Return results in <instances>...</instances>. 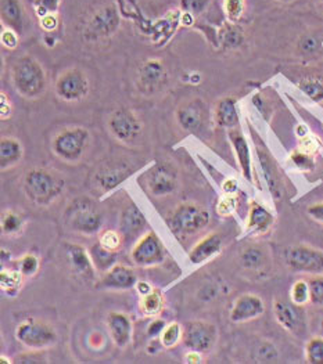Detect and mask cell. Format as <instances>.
<instances>
[{
    "mask_svg": "<svg viewBox=\"0 0 323 364\" xmlns=\"http://www.w3.org/2000/svg\"><path fill=\"white\" fill-rule=\"evenodd\" d=\"M14 90L27 100H38L48 90V75L43 65L32 55H23L10 68Z\"/></svg>",
    "mask_w": 323,
    "mask_h": 364,
    "instance_id": "obj_1",
    "label": "cell"
},
{
    "mask_svg": "<svg viewBox=\"0 0 323 364\" xmlns=\"http://www.w3.org/2000/svg\"><path fill=\"white\" fill-rule=\"evenodd\" d=\"M23 188L33 204L48 207L61 196L64 182L45 168H33L24 175Z\"/></svg>",
    "mask_w": 323,
    "mask_h": 364,
    "instance_id": "obj_2",
    "label": "cell"
},
{
    "mask_svg": "<svg viewBox=\"0 0 323 364\" xmlns=\"http://www.w3.org/2000/svg\"><path fill=\"white\" fill-rule=\"evenodd\" d=\"M90 146V132L83 127L60 130L52 139V153L63 162L78 164Z\"/></svg>",
    "mask_w": 323,
    "mask_h": 364,
    "instance_id": "obj_3",
    "label": "cell"
},
{
    "mask_svg": "<svg viewBox=\"0 0 323 364\" xmlns=\"http://www.w3.org/2000/svg\"><path fill=\"white\" fill-rule=\"evenodd\" d=\"M54 92L61 102L67 105H77L88 97L90 92V82L83 70L71 67L57 77Z\"/></svg>",
    "mask_w": 323,
    "mask_h": 364,
    "instance_id": "obj_4",
    "label": "cell"
},
{
    "mask_svg": "<svg viewBox=\"0 0 323 364\" xmlns=\"http://www.w3.org/2000/svg\"><path fill=\"white\" fill-rule=\"evenodd\" d=\"M208 223L210 213L194 203L181 204L168 219L171 230L179 235H197L204 230Z\"/></svg>",
    "mask_w": 323,
    "mask_h": 364,
    "instance_id": "obj_5",
    "label": "cell"
},
{
    "mask_svg": "<svg viewBox=\"0 0 323 364\" xmlns=\"http://www.w3.org/2000/svg\"><path fill=\"white\" fill-rule=\"evenodd\" d=\"M16 338L31 350H43L55 345L57 333L46 321L27 318L17 326Z\"/></svg>",
    "mask_w": 323,
    "mask_h": 364,
    "instance_id": "obj_6",
    "label": "cell"
},
{
    "mask_svg": "<svg viewBox=\"0 0 323 364\" xmlns=\"http://www.w3.org/2000/svg\"><path fill=\"white\" fill-rule=\"evenodd\" d=\"M120 26L121 17L118 10L111 4L103 6L88 17L83 26V38L89 42L107 39L117 33Z\"/></svg>",
    "mask_w": 323,
    "mask_h": 364,
    "instance_id": "obj_7",
    "label": "cell"
},
{
    "mask_svg": "<svg viewBox=\"0 0 323 364\" xmlns=\"http://www.w3.org/2000/svg\"><path fill=\"white\" fill-rule=\"evenodd\" d=\"M107 129L117 141L129 146L139 139L143 124L131 108L121 107L110 114Z\"/></svg>",
    "mask_w": 323,
    "mask_h": 364,
    "instance_id": "obj_8",
    "label": "cell"
},
{
    "mask_svg": "<svg viewBox=\"0 0 323 364\" xmlns=\"http://www.w3.org/2000/svg\"><path fill=\"white\" fill-rule=\"evenodd\" d=\"M175 119L185 132L201 134L210 122V108L201 99H190L176 108Z\"/></svg>",
    "mask_w": 323,
    "mask_h": 364,
    "instance_id": "obj_9",
    "label": "cell"
},
{
    "mask_svg": "<svg viewBox=\"0 0 323 364\" xmlns=\"http://www.w3.org/2000/svg\"><path fill=\"white\" fill-rule=\"evenodd\" d=\"M287 267L296 273L323 274V251L308 245H293L285 251Z\"/></svg>",
    "mask_w": 323,
    "mask_h": 364,
    "instance_id": "obj_10",
    "label": "cell"
},
{
    "mask_svg": "<svg viewBox=\"0 0 323 364\" xmlns=\"http://www.w3.org/2000/svg\"><path fill=\"white\" fill-rule=\"evenodd\" d=\"M218 341V328L216 324L197 320L190 321L184 333V343L190 350L206 353L214 349Z\"/></svg>",
    "mask_w": 323,
    "mask_h": 364,
    "instance_id": "obj_11",
    "label": "cell"
},
{
    "mask_svg": "<svg viewBox=\"0 0 323 364\" xmlns=\"http://www.w3.org/2000/svg\"><path fill=\"white\" fill-rule=\"evenodd\" d=\"M137 87L146 96L162 92L168 82V71L160 60H146L137 71Z\"/></svg>",
    "mask_w": 323,
    "mask_h": 364,
    "instance_id": "obj_12",
    "label": "cell"
},
{
    "mask_svg": "<svg viewBox=\"0 0 323 364\" xmlns=\"http://www.w3.org/2000/svg\"><path fill=\"white\" fill-rule=\"evenodd\" d=\"M68 225L77 233L85 235H97L103 226V216L89 200L77 203L70 213Z\"/></svg>",
    "mask_w": 323,
    "mask_h": 364,
    "instance_id": "obj_13",
    "label": "cell"
},
{
    "mask_svg": "<svg viewBox=\"0 0 323 364\" xmlns=\"http://www.w3.org/2000/svg\"><path fill=\"white\" fill-rule=\"evenodd\" d=\"M131 258L136 266L153 267L165 259V248L160 237L154 232L143 235L132 248Z\"/></svg>",
    "mask_w": 323,
    "mask_h": 364,
    "instance_id": "obj_14",
    "label": "cell"
},
{
    "mask_svg": "<svg viewBox=\"0 0 323 364\" xmlns=\"http://www.w3.org/2000/svg\"><path fill=\"white\" fill-rule=\"evenodd\" d=\"M273 314L279 326L286 331L295 336H300L304 331V327H305L304 314L301 311V306H298L296 304L286 302L283 299H275Z\"/></svg>",
    "mask_w": 323,
    "mask_h": 364,
    "instance_id": "obj_15",
    "label": "cell"
},
{
    "mask_svg": "<svg viewBox=\"0 0 323 364\" xmlns=\"http://www.w3.org/2000/svg\"><path fill=\"white\" fill-rule=\"evenodd\" d=\"M265 312L264 301L254 294H243L232 305L229 318L235 324L251 321Z\"/></svg>",
    "mask_w": 323,
    "mask_h": 364,
    "instance_id": "obj_16",
    "label": "cell"
},
{
    "mask_svg": "<svg viewBox=\"0 0 323 364\" xmlns=\"http://www.w3.org/2000/svg\"><path fill=\"white\" fill-rule=\"evenodd\" d=\"M147 186L153 196L156 197H165L176 191L178 188V179L176 173L172 166L166 164L156 165L147 178Z\"/></svg>",
    "mask_w": 323,
    "mask_h": 364,
    "instance_id": "obj_17",
    "label": "cell"
},
{
    "mask_svg": "<svg viewBox=\"0 0 323 364\" xmlns=\"http://www.w3.org/2000/svg\"><path fill=\"white\" fill-rule=\"evenodd\" d=\"M129 175H132V169L129 168V165L124 162H107L96 171L95 183L102 191H111L124 182Z\"/></svg>",
    "mask_w": 323,
    "mask_h": 364,
    "instance_id": "obj_18",
    "label": "cell"
},
{
    "mask_svg": "<svg viewBox=\"0 0 323 364\" xmlns=\"http://www.w3.org/2000/svg\"><path fill=\"white\" fill-rule=\"evenodd\" d=\"M65 254L71 269L86 282L96 279V266L86 248L81 244H65Z\"/></svg>",
    "mask_w": 323,
    "mask_h": 364,
    "instance_id": "obj_19",
    "label": "cell"
},
{
    "mask_svg": "<svg viewBox=\"0 0 323 364\" xmlns=\"http://www.w3.org/2000/svg\"><path fill=\"white\" fill-rule=\"evenodd\" d=\"M135 284L136 274L134 269L125 264H114L96 283V287L102 289L127 291V289H131Z\"/></svg>",
    "mask_w": 323,
    "mask_h": 364,
    "instance_id": "obj_20",
    "label": "cell"
},
{
    "mask_svg": "<svg viewBox=\"0 0 323 364\" xmlns=\"http://www.w3.org/2000/svg\"><path fill=\"white\" fill-rule=\"evenodd\" d=\"M107 328L110 337L118 348H127L131 343L134 323L129 314L122 312L108 313Z\"/></svg>",
    "mask_w": 323,
    "mask_h": 364,
    "instance_id": "obj_21",
    "label": "cell"
},
{
    "mask_svg": "<svg viewBox=\"0 0 323 364\" xmlns=\"http://www.w3.org/2000/svg\"><path fill=\"white\" fill-rule=\"evenodd\" d=\"M1 26L14 29L20 35L26 26V7L21 0H0Z\"/></svg>",
    "mask_w": 323,
    "mask_h": 364,
    "instance_id": "obj_22",
    "label": "cell"
},
{
    "mask_svg": "<svg viewBox=\"0 0 323 364\" xmlns=\"http://www.w3.org/2000/svg\"><path fill=\"white\" fill-rule=\"evenodd\" d=\"M223 247V240L222 235L218 233H211V235L201 238L189 252V259L193 264H201L207 260L213 259L218 254H221Z\"/></svg>",
    "mask_w": 323,
    "mask_h": 364,
    "instance_id": "obj_23",
    "label": "cell"
},
{
    "mask_svg": "<svg viewBox=\"0 0 323 364\" xmlns=\"http://www.w3.org/2000/svg\"><path fill=\"white\" fill-rule=\"evenodd\" d=\"M275 223V216L268 209L257 201L250 203L247 218V233L251 235H263L270 232Z\"/></svg>",
    "mask_w": 323,
    "mask_h": 364,
    "instance_id": "obj_24",
    "label": "cell"
},
{
    "mask_svg": "<svg viewBox=\"0 0 323 364\" xmlns=\"http://www.w3.org/2000/svg\"><path fill=\"white\" fill-rule=\"evenodd\" d=\"M24 156L23 143L11 136H3L0 140V166L1 171L13 169Z\"/></svg>",
    "mask_w": 323,
    "mask_h": 364,
    "instance_id": "obj_25",
    "label": "cell"
},
{
    "mask_svg": "<svg viewBox=\"0 0 323 364\" xmlns=\"http://www.w3.org/2000/svg\"><path fill=\"white\" fill-rule=\"evenodd\" d=\"M216 122L221 128L236 129L239 127L240 118L238 112V102L235 97H222L218 100L214 109Z\"/></svg>",
    "mask_w": 323,
    "mask_h": 364,
    "instance_id": "obj_26",
    "label": "cell"
},
{
    "mask_svg": "<svg viewBox=\"0 0 323 364\" xmlns=\"http://www.w3.org/2000/svg\"><path fill=\"white\" fill-rule=\"evenodd\" d=\"M257 156H258L260 164L263 166L264 178H265V182L268 184L270 194L275 198H280L282 197V179H280V173H279V169L276 166V162L272 159V156L265 149L258 147L257 149Z\"/></svg>",
    "mask_w": 323,
    "mask_h": 364,
    "instance_id": "obj_27",
    "label": "cell"
},
{
    "mask_svg": "<svg viewBox=\"0 0 323 364\" xmlns=\"http://www.w3.org/2000/svg\"><path fill=\"white\" fill-rule=\"evenodd\" d=\"M229 139L231 143L233 146V150L238 156V162L240 165L243 176L248 181L253 182V168H251V153H250V147L248 143L245 140V137L243 136L240 130L231 129L229 133Z\"/></svg>",
    "mask_w": 323,
    "mask_h": 364,
    "instance_id": "obj_28",
    "label": "cell"
},
{
    "mask_svg": "<svg viewBox=\"0 0 323 364\" xmlns=\"http://www.w3.org/2000/svg\"><path fill=\"white\" fill-rule=\"evenodd\" d=\"M144 226H146V218L134 203L128 204L125 208L122 209L120 228H121V233L125 238L139 235L144 229Z\"/></svg>",
    "mask_w": 323,
    "mask_h": 364,
    "instance_id": "obj_29",
    "label": "cell"
},
{
    "mask_svg": "<svg viewBox=\"0 0 323 364\" xmlns=\"http://www.w3.org/2000/svg\"><path fill=\"white\" fill-rule=\"evenodd\" d=\"M26 228V219L23 213L9 209L1 213V233L9 237L21 235Z\"/></svg>",
    "mask_w": 323,
    "mask_h": 364,
    "instance_id": "obj_30",
    "label": "cell"
},
{
    "mask_svg": "<svg viewBox=\"0 0 323 364\" xmlns=\"http://www.w3.org/2000/svg\"><path fill=\"white\" fill-rule=\"evenodd\" d=\"M240 263L245 270L258 272L263 270L267 264V254L264 248L258 245H253L245 248L240 255Z\"/></svg>",
    "mask_w": 323,
    "mask_h": 364,
    "instance_id": "obj_31",
    "label": "cell"
},
{
    "mask_svg": "<svg viewBox=\"0 0 323 364\" xmlns=\"http://www.w3.org/2000/svg\"><path fill=\"white\" fill-rule=\"evenodd\" d=\"M164 308V296L159 289H152L140 299V311L147 317H156Z\"/></svg>",
    "mask_w": 323,
    "mask_h": 364,
    "instance_id": "obj_32",
    "label": "cell"
},
{
    "mask_svg": "<svg viewBox=\"0 0 323 364\" xmlns=\"http://www.w3.org/2000/svg\"><path fill=\"white\" fill-rule=\"evenodd\" d=\"M89 254L92 257V260L96 266L97 270H105L107 272L108 269H111L115 263V252L112 251H108L106 250L100 242L95 244L90 250H89Z\"/></svg>",
    "mask_w": 323,
    "mask_h": 364,
    "instance_id": "obj_33",
    "label": "cell"
},
{
    "mask_svg": "<svg viewBox=\"0 0 323 364\" xmlns=\"http://www.w3.org/2000/svg\"><path fill=\"white\" fill-rule=\"evenodd\" d=\"M23 282H24V276L20 270H13V272L1 270L0 286H1L3 292H6L9 296L17 295V292L23 286Z\"/></svg>",
    "mask_w": 323,
    "mask_h": 364,
    "instance_id": "obj_34",
    "label": "cell"
},
{
    "mask_svg": "<svg viewBox=\"0 0 323 364\" xmlns=\"http://www.w3.org/2000/svg\"><path fill=\"white\" fill-rule=\"evenodd\" d=\"M298 87L314 102L323 100V78L322 77H307L298 82Z\"/></svg>",
    "mask_w": 323,
    "mask_h": 364,
    "instance_id": "obj_35",
    "label": "cell"
},
{
    "mask_svg": "<svg viewBox=\"0 0 323 364\" xmlns=\"http://www.w3.org/2000/svg\"><path fill=\"white\" fill-rule=\"evenodd\" d=\"M181 339H184V328L176 321L165 326V328L162 330V333L160 334L162 345L166 349H171V348L176 346L181 342Z\"/></svg>",
    "mask_w": 323,
    "mask_h": 364,
    "instance_id": "obj_36",
    "label": "cell"
},
{
    "mask_svg": "<svg viewBox=\"0 0 323 364\" xmlns=\"http://www.w3.org/2000/svg\"><path fill=\"white\" fill-rule=\"evenodd\" d=\"M305 359L309 364H323V337H314L307 342Z\"/></svg>",
    "mask_w": 323,
    "mask_h": 364,
    "instance_id": "obj_37",
    "label": "cell"
},
{
    "mask_svg": "<svg viewBox=\"0 0 323 364\" xmlns=\"http://www.w3.org/2000/svg\"><path fill=\"white\" fill-rule=\"evenodd\" d=\"M211 4V0H179V9L182 13L191 17L204 14Z\"/></svg>",
    "mask_w": 323,
    "mask_h": 364,
    "instance_id": "obj_38",
    "label": "cell"
},
{
    "mask_svg": "<svg viewBox=\"0 0 323 364\" xmlns=\"http://www.w3.org/2000/svg\"><path fill=\"white\" fill-rule=\"evenodd\" d=\"M223 11L232 24H238L245 11V0H223Z\"/></svg>",
    "mask_w": 323,
    "mask_h": 364,
    "instance_id": "obj_39",
    "label": "cell"
},
{
    "mask_svg": "<svg viewBox=\"0 0 323 364\" xmlns=\"http://www.w3.org/2000/svg\"><path fill=\"white\" fill-rule=\"evenodd\" d=\"M290 301L298 306L309 304V284L305 280H297L290 289Z\"/></svg>",
    "mask_w": 323,
    "mask_h": 364,
    "instance_id": "obj_40",
    "label": "cell"
},
{
    "mask_svg": "<svg viewBox=\"0 0 323 364\" xmlns=\"http://www.w3.org/2000/svg\"><path fill=\"white\" fill-rule=\"evenodd\" d=\"M124 235L121 232H115V230H106L103 232L100 237H99V242L108 250V251H112V252H117L122 248V244H124Z\"/></svg>",
    "mask_w": 323,
    "mask_h": 364,
    "instance_id": "obj_41",
    "label": "cell"
},
{
    "mask_svg": "<svg viewBox=\"0 0 323 364\" xmlns=\"http://www.w3.org/2000/svg\"><path fill=\"white\" fill-rule=\"evenodd\" d=\"M309 284V304L314 306H323V274H314L308 280Z\"/></svg>",
    "mask_w": 323,
    "mask_h": 364,
    "instance_id": "obj_42",
    "label": "cell"
},
{
    "mask_svg": "<svg viewBox=\"0 0 323 364\" xmlns=\"http://www.w3.org/2000/svg\"><path fill=\"white\" fill-rule=\"evenodd\" d=\"M221 36H222V43L226 48H238L242 45L243 32L232 23L229 26H225Z\"/></svg>",
    "mask_w": 323,
    "mask_h": 364,
    "instance_id": "obj_43",
    "label": "cell"
},
{
    "mask_svg": "<svg viewBox=\"0 0 323 364\" xmlns=\"http://www.w3.org/2000/svg\"><path fill=\"white\" fill-rule=\"evenodd\" d=\"M41 260L36 255L27 254L18 260V270L23 273L24 277H33L39 270Z\"/></svg>",
    "mask_w": 323,
    "mask_h": 364,
    "instance_id": "obj_44",
    "label": "cell"
},
{
    "mask_svg": "<svg viewBox=\"0 0 323 364\" xmlns=\"http://www.w3.org/2000/svg\"><path fill=\"white\" fill-rule=\"evenodd\" d=\"M236 208H238V197H236V194H225L218 201L216 212L221 216H231L232 213H235Z\"/></svg>",
    "mask_w": 323,
    "mask_h": 364,
    "instance_id": "obj_45",
    "label": "cell"
},
{
    "mask_svg": "<svg viewBox=\"0 0 323 364\" xmlns=\"http://www.w3.org/2000/svg\"><path fill=\"white\" fill-rule=\"evenodd\" d=\"M61 0H33V6L39 18L48 14H57Z\"/></svg>",
    "mask_w": 323,
    "mask_h": 364,
    "instance_id": "obj_46",
    "label": "cell"
},
{
    "mask_svg": "<svg viewBox=\"0 0 323 364\" xmlns=\"http://www.w3.org/2000/svg\"><path fill=\"white\" fill-rule=\"evenodd\" d=\"M290 159H292V162L296 165L300 171H311L315 166L314 156L307 154V153H304L301 150H297L295 153H292Z\"/></svg>",
    "mask_w": 323,
    "mask_h": 364,
    "instance_id": "obj_47",
    "label": "cell"
},
{
    "mask_svg": "<svg viewBox=\"0 0 323 364\" xmlns=\"http://www.w3.org/2000/svg\"><path fill=\"white\" fill-rule=\"evenodd\" d=\"M20 42V33L16 32L14 29L1 26V45L9 49V50H14L18 46Z\"/></svg>",
    "mask_w": 323,
    "mask_h": 364,
    "instance_id": "obj_48",
    "label": "cell"
},
{
    "mask_svg": "<svg viewBox=\"0 0 323 364\" xmlns=\"http://www.w3.org/2000/svg\"><path fill=\"white\" fill-rule=\"evenodd\" d=\"M257 358L261 360V362H272V360H276L277 358V350L276 348L273 346V343L270 342H264L258 346L257 349Z\"/></svg>",
    "mask_w": 323,
    "mask_h": 364,
    "instance_id": "obj_49",
    "label": "cell"
},
{
    "mask_svg": "<svg viewBox=\"0 0 323 364\" xmlns=\"http://www.w3.org/2000/svg\"><path fill=\"white\" fill-rule=\"evenodd\" d=\"M321 147V143L318 139H315L314 136H305L302 140H301V146L298 150L307 153V154H311L314 156Z\"/></svg>",
    "mask_w": 323,
    "mask_h": 364,
    "instance_id": "obj_50",
    "label": "cell"
},
{
    "mask_svg": "<svg viewBox=\"0 0 323 364\" xmlns=\"http://www.w3.org/2000/svg\"><path fill=\"white\" fill-rule=\"evenodd\" d=\"M307 213L311 219L323 225V203H315L307 208Z\"/></svg>",
    "mask_w": 323,
    "mask_h": 364,
    "instance_id": "obj_51",
    "label": "cell"
},
{
    "mask_svg": "<svg viewBox=\"0 0 323 364\" xmlns=\"http://www.w3.org/2000/svg\"><path fill=\"white\" fill-rule=\"evenodd\" d=\"M301 50L305 53H314L318 49V42L314 36H304L300 42Z\"/></svg>",
    "mask_w": 323,
    "mask_h": 364,
    "instance_id": "obj_52",
    "label": "cell"
},
{
    "mask_svg": "<svg viewBox=\"0 0 323 364\" xmlns=\"http://www.w3.org/2000/svg\"><path fill=\"white\" fill-rule=\"evenodd\" d=\"M58 26V17L57 14H48L45 17L41 18V26L46 31V32H52Z\"/></svg>",
    "mask_w": 323,
    "mask_h": 364,
    "instance_id": "obj_53",
    "label": "cell"
},
{
    "mask_svg": "<svg viewBox=\"0 0 323 364\" xmlns=\"http://www.w3.org/2000/svg\"><path fill=\"white\" fill-rule=\"evenodd\" d=\"M11 112H13V107L11 103L9 100V97L6 96V93H1V102H0V115H1V119H9L11 117Z\"/></svg>",
    "mask_w": 323,
    "mask_h": 364,
    "instance_id": "obj_54",
    "label": "cell"
},
{
    "mask_svg": "<svg viewBox=\"0 0 323 364\" xmlns=\"http://www.w3.org/2000/svg\"><path fill=\"white\" fill-rule=\"evenodd\" d=\"M164 328H165V321H162V320H156V321H153V323L149 326V328H147V334H149L150 337L160 336Z\"/></svg>",
    "mask_w": 323,
    "mask_h": 364,
    "instance_id": "obj_55",
    "label": "cell"
},
{
    "mask_svg": "<svg viewBox=\"0 0 323 364\" xmlns=\"http://www.w3.org/2000/svg\"><path fill=\"white\" fill-rule=\"evenodd\" d=\"M222 190L225 194H235L238 190V182L235 179H226L222 184Z\"/></svg>",
    "mask_w": 323,
    "mask_h": 364,
    "instance_id": "obj_56",
    "label": "cell"
},
{
    "mask_svg": "<svg viewBox=\"0 0 323 364\" xmlns=\"http://www.w3.org/2000/svg\"><path fill=\"white\" fill-rule=\"evenodd\" d=\"M186 360L189 363H200L201 358H200V352L197 350H190L186 356Z\"/></svg>",
    "mask_w": 323,
    "mask_h": 364,
    "instance_id": "obj_57",
    "label": "cell"
},
{
    "mask_svg": "<svg viewBox=\"0 0 323 364\" xmlns=\"http://www.w3.org/2000/svg\"><path fill=\"white\" fill-rule=\"evenodd\" d=\"M153 288L149 286L147 283H144V282H142V283H139L137 284V291H139V294L143 296V295H146V294H149L150 291H152Z\"/></svg>",
    "mask_w": 323,
    "mask_h": 364,
    "instance_id": "obj_58",
    "label": "cell"
},
{
    "mask_svg": "<svg viewBox=\"0 0 323 364\" xmlns=\"http://www.w3.org/2000/svg\"><path fill=\"white\" fill-rule=\"evenodd\" d=\"M315 1V4H318V6H321L323 9V0H314Z\"/></svg>",
    "mask_w": 323,
    "mask_h": 364,
    "instance_id": "obj_59",
    "label": "cell"
},
{
    "mask_svg": "<svg viewBox=\"0 0 323 364\" xmlns=\"http://www.w3.org/2000/svg\"><path fill=\"white\" fill-rule=\"evenodd\" d=\"M277 1H280V3H292L295 0H277Z\"/></svg>",
    "mask_w": 323,
    "mask_h": 364,
    "instance_id": "obj_60",
    "label": "cell"
}]
</instances>
